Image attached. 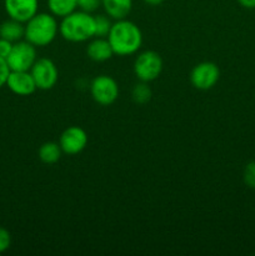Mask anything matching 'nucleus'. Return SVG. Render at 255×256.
<instances>
[{
  "label": "nucleus",
  "mask_w": 255,
  "mask_h": 256,
  "mask_svg": "<svg viewBox=\"0 0 255 256\" xmlns=\"http://www.w3.org/2000/svg\"><path fill=\"white\" fill-rule=\"evenodd\" d=\"M115 55L128 56L132 55L142 48V34L135 22L128 19L115 20L106 36Z\"/></svg>",
  "instance_id": "1"
},
{
  "label": "nucleus",
  "mask_w": 255,
  "mask_h": 256,
  "mask_svg": "<svg viewBox=\"0 0 255 256\" xmlns=\"http://www.w3.org/2000/svg\"><path fill=\"white\" fill-rule=\"evenodd\" d=\"M59 32L56 16L50 12H36L25 22L24 38L34 46H48L52 44Z\"/></svg>",
  "instance_id": "2"
},
{
  "label": "nucleus",
  "mask_w": 255,
  "mask_h": 256,
  "mask_svg": "<svg viewBox=\"0 0 255 256\" xmlns=\"http://www.w3.org/2000/svg\"><path fill=\"white\" fill-rule=\"evenodd\" d=\"M59 34L70 42H88L95 36L94 16L89 12L75 10L62 19Z\"/></svg>",
  "instance_id": "3"
},
{
  "label": "nucleus",
  "mask_w": 255,
  "mask_h": 256,
  "mask_svg": "<svg viewBox=\"0 0 255 256\" xmlns=\"http://www.w3.org/2000/svg\"><path fill=\"white\" fill-rule=\"evenodd\" d=\"M162 72V59L154 50L140 52L134 62V74L139 82H150L156 80Z\"/></svg>",
  "instance_id": "4"
},
{
  "label": "nucleus",
  "mask_w": 255,
  "mask_h": 256,
  "mask_svg": "<svg viewBox=\"0 0 255 256\" xmlns=\"http://www.w3.org/2000/svg\"><path fill=\"white\" fill-rule=\"evenodd\" d=\"M36 59V46L26 40H20L12 44V52L5 60L12 72H30Z\"/></svg>",
  "instance_id": "5"
},
{
  "label": "nucleus",
  "mask_w": 255,
  "mask_h": 256,
  "mask_svg": "<svg viewBox=\"0 0 255 256\" xmlns=\"http://www.w3.org/2000/svg\"><path fill=\"white\" fill-rule=\"evenodd\" d=\"M90 94L95 102L102 106H109L116 102L119 96V85L114 78L109 75H99L90 84Z\"/></svg>",
  "instance_id": "6"
},
{
  "label": "nucleus",
  "mask_w": 255,
  "mask_h": 256,
  "mask_svg": "<svg viewBox=\"0 0 255 256\" xmlns=\"http://www.w3.org/2000/svg\"><path fill=\"white\" fill-rule=\"evenodd\" d=\"M30 74L34 78L36 88L40 90H50L56 85L59 79V72L54 62L48 58L36 59L30 69Z\"/></svg>",
  "instance_id": "7"
},
{
  "label": "nucleus",
  "mask_w": 255,
  "mask_h": 256,
  "mask_svg": "<svg viewBox=\"0 0 255 256\" xmlns=\"http://www.w3.org/2000/svg\"><path fill=\"white\" fill-rule=\"evenodd\" d=\"M220 79V69L215 62H202L192 68L190 82L198 90H210Z\"/></svg>",
  "instance_id": "8"
},
{
  "label": "nucleus",
  "mask_w": 255,
  "mask_h": 256,
  "mask_svg": "<svg viewBox=\"0 0 255 256\" xmlns=\"http://www.w3.org/2000/svg\"><path fill=\"white\" fill-rule=\"evenodd\" d=\"M59 145L62 152L68 155H76L82 152L88 145V134L82 128L69 126L62 132Z\"/></svg>",
  "instance_id": "9"
},
{
  "label": "nucleus",
  "mask_w": 255,
  "mask_h": 256,
  "mask_svg": "<svg viewBox=\"0 0 255 256\" xmlns=\"http://www.w3.org/2000/svg\"><path fill=\"white\" fill-rule=\"evenodd\" d=\"M4 6L10 19L25 24L38 12L39 0H4Z\"/></svg>",
  "instance_id": "10"
},
{
  "label": "nucleus",
  "mask_w": 255,
  "mask_h": 256,
  "mask_svg": "<svg viewBox=\"0 0 255 256\" xmlns=\"http://www.w3.org/2000/svg\"><path fill=\"white\" fill-rule=\"evenodd\" d=\"M6 86L9 88L10 92L20 96L32 95L38 89L30 72H10L6 80Z\"/></svg>",
  "instance_id": "11"
},
{
  "label": "nucleus",
  "mask_w": 255,
  "mask_h": 256,
  "mask_svg": "<svg viewBox=\"0 0 255 256\" xmlns=\"http://www.w3.org/2000/svg\"><path fill=\"white\" fill-rule=\"evenodd\" d=\"M86 54L95 62H104L114 55L112 48L106 38H95L88 44Z\"/></svg>",
  "instance_id": "12"
},
{
  "label": "nucleus",
  "mask_w": 255,
  "mask_h": 256,
  "mask_svg": "<svg viewBox=\"0 0 255 256\" xmlns=\"http://www.w3.org/2000/svg\"><path fill=\"white\" fill-rule=\"evenodd\" d=\"M102 6L112 20L126 19L132 9V0H102Z\"/></svg>",
  "instance_id": "13"
},
{
  "label": "nucleus",
  "mask_w": 255,
  "mask_h": 256,
  "mask_svg": "<svg viewBox=\"0 0 255 256\" xmlns=\"http://www.w3.org/2000/svg\"><path fill=\"white\" fill-rule=\"evenodd\" d=\"M25 25L18 20L9 19L0 25V38L12 42H20L24 38Z\"/></svg>",
  "instance_id": "14"
},
{
  "label": "nucleus",
  "mask_w": 255,
  "mask_h": 256,
  "mask_svg": "<svg viewBox=\"0 0 255 256\" xmlns=\"http://www.w3.org/2000/svg\"><path fill=\"white\" fill-rule=\"evenodd\" d=\"M62 154V150L59 142H44L40 145L39 150H38V156H39L40 162L44 164H55L56 162H59Z\"/></svg>",
  "instance_id": "15"
},
{
  "label": "nucleus",
  "mask_w": 255,
  "mask_h": 256,
  "mask_svg": "<svg viewBox=\"0 0 255 256\" xmlns=\"http://www.w3.org/2000/svg\"><path fill=\"white\" fill-rule=\"evenodd\" d=\"M50 14L56 18H64L78 9L76 0H48Z\"/></svg>",
  "instance_id": "16"
},
{
  "label": "nucleus",
  "mask_w": 255,
  "mask_h": 256,
  "mask_svg": "<svg viewBox=\"0 0 255 256\" xmlns=\"http://www.w3.org/2000/svg\"><path fill=\"white\" fill-rule=\"evenodd\" d=\"M152 96V89L149 88L148 82H140L138 84L134 85L132 90V99L135 104L139 105H144L146 102H150Z\"/></svg>",
  "instance_id": "17"
},
{
  "label": "nucleus",
  "mask_w": 255,
  "mask_h": 256,
  "mask_svg": "<svg viewBox=\"0 0 255 256\" xmlns=\"http://www.w3.org/2000/svg\"><path fill=\"white\" fill-rule=\"evenodd\" d=\"M95 24V36L94 38H106L109 35L110 29L112 26V18L108 15H95L94 16Z\"/></svg>",
  "instance_id": "18"
},
{
  "label": "nucleus",
  "mask_w": 255,
  "mask_h": 256,
  "mask_svg": "<svg viewBox=\"0 0 255 256\" xmlns=\"http://www.w3.org/2000/svg\"><path fill=\"white\" fill-rule=\"evenodd\" d=\"M242 180L250 189H255V162H248L242 172Z\"/></svg>",
  "instance_id": "19"
},
{
  "label": "nucleus",
  "mask_w": 255,
  "mask_h": 256,
  "mask_svg": "<svg viewBox=\"0 0 255 256\" xmlns=\"http://www.w3.org/2000/svg\"><path fill=\"white\" fill-rule=\"evenodd\" d=\"M76 5L79 10L92 14L102 6V0H76Z\"/></svg>",
  "instance_id": "20"
},
{
  "label": "nucleus",
  "mask_w": 255,
  "mask_h": 256,
  "mask_svg": "<svg viewBox=\"0 0 255 256\" xmlns=\"http://www.w3.org/2000/svg\"><path fill=\"white\" fill-rule=\"evenodd\" d=\"M12 245V235L5 228L0 226V254L6 252Z\"/></svg>",
  "instance_id": "21"
},
{
  "label": "nucleus",
  "mask_w": 255,
  "mask_h": 256,
  "mask_svg": "<svg viewBox=\"0 0 255 256\" xmlns=\"http://www.w3.org/2000/svg\"><path fill=\"white\" fill-rule=\"evenodd\" d=\"M10 72H12V70H10L6 60H5L4 58H0V89H2L4 85H6V80Z\"/></svg>",
  "instance_id": "22"
},
{
  "label": "nucleus",
  "mask_w": 255,
  "mask_h": 256,
  "mask_svg": "<svg viewBox=\"0 0 255 256\" xmlns=\"http://www.w3.org/2000/svg\"><path fill=\"white\" fill-rule=\"evenodd\" d=\"M12 44H14V42H9V40L2 39V38H0V58H4V59H6L8 55H9L10 52H12Z\"/></svg>",
  "instance_id": "23"
},
{
  "label": "nucleus",
  "mask_w": 255,
  "mask_h": 256,
  "mask_svg": "<svg viewBox=\"0 0 255 256\" xmlns=\"http://www.w3.org/2000/svg\"><path fill=\"white\" fill-rule=\"evenodd\" d=\"M238 2L246 9H255V0H238Z\"/></svg>",
  "instance_id": "24"
},
{
  "label": "nucleus",
  "mask_w": 255,
  "mask_h": 256,
  "mask_svg": "<svg viewBox=\"0 0 255 256\" xmlns=\"http://www.w3.org/2000/svg\"><path fill=\"white\" fill-rule=\"evenodd\" d=\"M142 2H144L145 4H148V5H152V6H156V5L162 4L164 0H142Z\"/></svg>",
  "instance_id": "25"
}]
</instances>
